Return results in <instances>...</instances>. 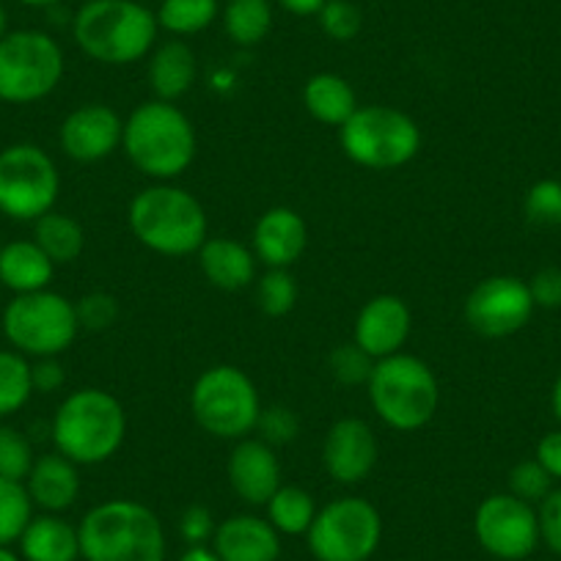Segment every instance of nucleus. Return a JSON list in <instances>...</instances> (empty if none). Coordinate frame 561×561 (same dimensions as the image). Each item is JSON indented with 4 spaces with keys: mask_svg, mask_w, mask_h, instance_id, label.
Wrapping results in <instances>:
<instances>
[{
    "mask_svg": "<svg viewBox=\"0 0 561 561\" xmlns=\"http://www.w3.org/2000/svg\"><path fill=\"white\" fill-rule=\"evenodd\" d=\"M198 75L196 53L187 42L169 39L149 58V83L158 100L176 102L193 89Z\"/></svg>",
    "mask_w": 561,
    "mask_h": 561,
    "instance_id": "nucleus-25",
    "label": "nucleus"
},
{
    "mask_svg": "<svg viewBox=\"0 0 561 561\" xmlns=\"http://www.w3.org/2000/svg\"><path fill=\"white\" fill-rule=\"evenodd\" d=\"M473 534L490 556L501 561H520L537 550V510L512 493H493L473 515Z\"/></svg>",
    "mask_w": 561,
    "mask_h": 561,
    "instance_id": "nucleus-14",
    "label": "nucleus"
},
{
    "mask_svg": "<svg viewBox=\"0 0 561 561\" xmlns=\"http://www.w3.org/2000/svg\"><path fill=\"white\" fill-rule=\"evenodd\" d=\"M3 336L25 358H58L75 344L80 333L78 311L64 295L42 289L31 295H14L0 317Z\"/></svg>",
    "mask_w": 561,
    "mask_h": 561,
    "instance_id": "nucleus-9",
    "label": "nucleus"
},
{
    "mask_svg": "<svg viewBox=\"0 0 561 561\" xmlns=\"http://www.w3.org/2000/svg\"><path fill=\"white\" fill-rule=\"evenodd\" d=\"M50 435L58 455L75 466H100L122 449L127 413L105 388H78L58 404Z\"/></svg>",
    "mask_w": 561,
    "mask_h": 561,
    "instance_id": "nucleus-3",
    "label": "nucleus"
},
{
    "mask_svg": "<svg viewBox=\"0 0 561 561\" xmlns=\"http://www.w3.org/2000/svg\"><path fill=\"white\" fill-rule=\"evenodd\" d=\"M306 539L317 561H369L382 539V517L366 499L344 495L317 510Z\"/></svg>",
    "mask_w": 561,
    "mask_h": 561,
    "instance_id": "nucleus-11",
    "label": "nucleus"
},
{
    "mask_svg": "<svg viewBox=\"0 0 561 561\" xmlns=\"http://www.w3.org/2000/svg\"><path fill=\"white\" fill-rule=\"evenodd\" d=\"M215 520H213V512L202 504H193L182 512L180 517V534L187 545H207L215 534Z\"/></svg>",
    "mask_w": 561,
    "mask_h": 561,
    "instance_id": "nucleus-43",
    "label": "nucleus"
},
{
    "mask_svg": "<svg viewBox=\"0 0 561 561\" xmlns=\"http://www.w3.org/2000/svg\"><path fill=\"white\" fill-rule=\"evenodd\" d=\"M218 0H160L154 12L158 25L171 36H193L207 31L218 20Z\"/></svg>",
    "mask_w": 561,
    "mask_h": 561,
    "instance_id": "nucleus-30",
    "label": "nucleus"
},
{
    "mask_svg": "<svg viewBox=\"0 0 561 561\" xmlns=\"http://www.w3.org/2000/svg\"><path fill=\"white\" fill-rule=\"evenodd\" d=\"M304 105L325 127H342L355 111H358V96L347 78L336 72H317L304 85Z\"/></svg>",
    "mask_w": 561,
    "mask_h": 561,
    "instance_id": "nucleus-26",
    "label": "nucleus"
},
{
    "mask_svg": "<svg viewBox=\"0 0 561 561\" xmlns=\"http://www.w3.org/2000/svg\"><path fill=\"white\" fill-rule=\"evenodd\" d=\"M20 542L23 561H78L80 559V534L78 528L61 515L31 517Z\"/></svg>",
    "mask_w": 561,
    "mask_h": 561,
    "instance_id": "nucleus-23",
    "label": "nucleus"
},
{
    "mask_svg": "<svg viewBox=\"0 0 561 561\" xmlns=\"http://www.w3.org/2000/svg\"><path fill=\"white\" fill-rule=\"evenodd\" d=\"M224 31L237 47H256L273 31L270 0H229L224 7Z\"/></svg>",
    "mask_w": 561,
    "mask_h": 561,
    "instance_id": "nucleus-28",
    "label": "nucleus"
},
{
    "mask_svg": "<svg viewBox=\"0 0 561 561\" xmlns=\"http://www.w3.org/2000/svg\"><path fill=\"white\" fill-rule=\"evenodd\" d=\"M34 397L31 364L18 350H0V419L14 415Z\"/></svg>",
    "mask_w": 561,
    "mask_h": 561,
    "instance_id": "nucleus-31",
    "label": "nucleus"
},
{
    "mask_svg": "<svg viewBox=\"0 0 561 561\" xmlns=\"http://www.w3.org/2000/svg\"><path fill=\"white\" fill-rule=\"evenodd\" d=\"M298 280L287 267H267L256 284V304L267 317H287L298 306Z\"/></svg>",
    "mask_w": 561,
    "mask_h": 561,
    "instance_id": "nucleus-33",
    "label": "nucleus"
},
{
    "mask_svg": "<svg viewBox=\"0 0 561 561\" xmlns=\"http://www.w3.org/2000/svg\"><path fill=\"white\" fill-rule=\"evenodd\" d=\"M213 550L220 561H278L280 534L267 517L231 515L215 528Z\"/></svg>",
    "mask_w": 561,
    "mask_h": 561,
    "instance_id": "nucleus-20",
    "label": "nucleus"
},
{
    "mask_svg": "<svg viewBox=\"0 0 561 561\" xmlns=\"http://www.w3.org/2000/svg\"><path fill=\"white\" fill-rule=\"evenodd\" d=\"M256 433L264 444L287 446L298 438L300 433V419L293 408H284V404H273V408H262L259 413Z\"/></svg>",
    "mask_w": 561,
    "mask_h": 561,
    "instance_id": "nucleus-39",
    "label": "nucleus"
},
{
    "mask_svg": "<svg viewBox=\"0 0 561 561\" xmlns=\"http://www.w3.org/2000/svg\"><path fill=\"white\" fill-rule=\"evenodd\" d=\"M180 561H220V559L215 556L213 548H207V545H193V548L185 550V556H182Z\"/></svg>",
    "mask_w": 561,
    "mask_h": 561,
    "instance_id": "nucleus-47",
    "label": "nucleus"
},
{
    "mask_svg": "<svg viewBox=\"0 0 561 561\" xmlns=\"http://www.w3.org/2000/svg\"><path fill=\"white\" fill-rule=\"evenodd\" d=\"M320 28L333 42H353L364 28V14L353 0H328L317 14Z\"/></svg>",
    "mask_w": 561,
    "mask_h": 561,
    "instance_id": "nucleus-36",
    "label": "nucleus"
},
{
    "mask_svg": "<svg viewBox=\"0 0 561 561\" xmlns=\"http://www.w3.org/2000/svg\"><path fill=\"white\" fill-rule=\"evenodd\" d=\"M410 331H413L410 306L397 295H377V298L366 300L364 309L355 317L353 342L369 358L380 360L388 358V355L402 353Z\"/></svg>",
    "mask_w": 561,
    "mask_h": 561,
    "instance_id": "nucleus-17",
    "label": "nucleus"
},
{
    "mask_svg": "<svg viewBox=\"0 0 561 561\" xmlns=\"http://www.w3.org/2000/svg\"><path fill=\"white\" fill-rule=\"evenodd\" d=\"M56 264L34 240H18L0 248V284L14 295L42 293L50 287Z\"/></svg>",
    "mask_w": 561,
    "mask_h": 561,
    "instance_id": "nucleus-24",
    "label": "nucleus"
},
{
    "mask_svg": "<svg viewBox=\"0 0 561 561\" xmlns=\"http://www.w3.org/2000/svg\"><path fill=\"white\" fill-rule=\"evenodd\" d=\"M0 561H23V556L12 553L9 548H0Z\"/></svg>",
    "mask_w": 561,
    "mask_h": 561,
    "instance_id": "nucleus-51",
    "label": "nucleus"
},
{
    "mask_svg": "<svg viewBox=\"0 0 561 561\" xmlns=\"http://www.w3.org/2000/svg\"><path fill=\"white\" fill-rule=\"evenodd\" d=\"M528 280L517 275H490L468 293L462 314L468 328L484 339H506L520 333L534 314Z\"/></svg>",
    "mask_w": 561,
    "mask_h": 561,
    "instance_id": "nucleus-13",
    "label": "nucleus"
},
{
    "mask_svg": "<svg viewBox=\"0 0 561 561\" xmlns=\"http://www.w3.org/2000/svg\"><path fill=\"white\" fill-rule=\"evenodd\" d=\"M539 542L548 545L553 553L561 556V488H553L545 501H539Z\"/></svg>",
    "mask_w": 561,
    "mask_h": 561,
    "instance_id": "nucleus-41",
    "label": "nucleus"
},
{
    "mask_svg": "<svg viewBox=\"0 0 561 561\" xmlns=\"http://www.w3.org/2000/svg\"><path fill=\"white\" fill-rule=\"evenodd\" d=\"M75 311H78L80 331L100 333L116 325L118 300L107 293H89L75 304Z\"/></svg>",
    "mask_w": 561,
    "mask_h": 561,
    "instance_id": "nucleus-40",
    "label": "nucleus"
},
{
    "mask_svg": "<svg viewBox=\"0 0 561 561\" xmlns=\"http://www.w3.org/2000/svg\"><path fill=\"white\" fill-rule=\"evenodd\" d=\"M78 534L85 561H165L163 523L140 501L113 499L94 506Z\"/></svg>",
    "mask_w": 561,
    "mask_h": 561,
    "instance_id": "nucleus-4",
    "label": "nucleus"
},
{
    "mask_svg": "<svg viewBox=\"0 0 561 561\" xmlns=\"http://www.w3.org/2000/svg\"><path fill=\"white\" fill-rule=\"evenodd\" d=\"M550 410H553L556 421H559V424H561V375L556 377L553 391H550Z\"/></svg>",
    "mask_w": 561,
    "mask_h": 561,
    "instance_id": "nucleus-48",
    "label": "nucleus"
},
{
    "mask_svg": "<svg viewBox=\"0 0 561 561\" xmlns=\"http://www.w3.org/2000/svg\"><path fill=\"white\" fill-rule=\"evenodd\" d=\"M122 116L102 102L75 107L58 129L64 154L75 163H100V160L111 158L116 149H122Z\"/></svg>",
    "mask_w": 561,
    "mask_h": 561,
    "instance_id": "nucleus-15",
    "label": "nucleus"
},
{
    "mask_svg": "<svg viewBox=\"0 0 561 561\" xmlns=\"http://www.w3.org/2000/svg\"><path fill=\"white\" fill-rule=\"evenodd\" d=\"M256 253L231 237H207L198 248V267L215 289L240 293L256 280Z\"/></svg>",
    "mask_w": 561,
    "mask_h": 561,
    "instance_id": "nucleus-21",
    "label": "nucleus"
},
{
    "mask_svg": "<svg viewBox=\"0 0 561 561\" xmlns=\"http://www.w3.org/2000/svg\"><path fill=\"white\" fill-rule=\"evenodd\" d=\"M231 490L248 506H264L280 488L278 455L262 438H242L231 449L226 462Z\"/></svg>",
    "mask_w": 561,
    "mask_h": 561,
    "instance_id": "nucleus-18",
    "label": "nucleus"
},
{
    "mask_svg": "<svg viewBox=\"0 0 561 561\" xmlns=\"http://www.w3.org/2000/svg\"><path fill=\"white\" fill-rule=\"evenodd\" d=\"M328 366H331L333 380L342 382V386H366L371 377V369H375V358L364 353L355 342L339 344L336 350L328 358Z\"/></svg>",
    "mask_w": 561,
    "mask_h": 561,
    "instance_id": "nucleus-37",
    "label": "nucleus"
},
{
    "mask_svg": "<svg viewBox=\"0 0 561 561\" xmlns=\"http://www.w3.org/2000/svg\"><path fill=\"white\" fill-rule=\"evenodd\" d=\"M191 410L198 427L220 440H242L256 433L259 391L251 377L229 364L209 366L191 391Z\"/></svg>",
    "mask_w": 561,
    "mask_h": 561,
    "instance_id": "nucleus-8",
    "label": "nucleus"
},
{
    "mask_svg": "<svg viewBox=\"0 0 561 561\" xmlns=\"http://www.w3.org/2000/svg\"><path fill=\"white\" fill-rule=\"evenodd\" d=\"M380 446L364 419H339L322 444V466L339 484H358L375 471Z\"/></svg>",
    "mask_w": 561,
    "mask_h": 561,
    "instance_id": "nucleus-16",
    "label": "nucleus"
},
{
    "mask_svg": "<svg viewBox=\"0 0 561 561\" xmlns=\"http://www.w3.org/2000/svg\"><path fill=\"white\" fill-rule=\"evenodd\" d=\"M553 490V479L537 460H520L510 471V493L526 504H539Z\"/></svg>",
    "mask_w": 561,
    "mask_h": 561,
    "instance_id": "nucleus-38",
    "label": "nucleus"
},
{
    "mask_svg": "<svg viewBox=\"0 0 561 561\" xmlns=\"http://www.w3.org/2000/svg\"><path fill=\"white\" fill-rule=\"evenodd\" d=\"M9 34V14L7 9H3V3H0V39Z\"/></svg>",
    "mask_w": 561,
    "mask_h": 561,
    "instance_id": "nucleus-50",
    "label": "nucleus"
},
{
    "mask_svg": "<svg viewBox=\"0 0 561 561\" xmlns=\"http://www.w3.org/2000/svg\"><path fill=\"white\" fill-rule=\"evenodd\" d=\"M31 382L34 393H56L67 382V371L58 358H36L31 364Z\"/></svg>",
    "mask_w": 561,
    "mask_h": 561,
    "instance_id": "nucleus-44",
    "label": "nucleus"
},
{
    "mask_svg": "<svg viewBox=\"0 0 561 561\" xmlns=\"http://www.w3.org/2000/svg\"><path fill=\"white\" fill-rule=\"evenodd\" d=\"M34 242L50 256L53 264H72L85 248V231L72 215L50 209L34 220Z\"/></svg>",
    "mask_w": 561,
    "mask_h": 561,
    "instance_id": "nucleus-27",
    "label": "nucleus"
},
{
    "mask_svg": "<svg viewBox=\"0 0 561 561\" xmlns=\"http://www.w3.org/2000/svg\"><path fill=\"white\" fill-rule=\"evenodd\" d=\"M122 149L140 174L171 182L196 160V127L174 102H140L124 122Z\"/></svg>",
    "mask_w": 561,
    "mask_h": 561,
    "instance_id": "nucleus-1",
    "label": "nucleus"
},
{
    "mask_svg": "<svg viewBox=\"0 0 561 561\" xmlns=\"http://www.w3.org/2000/svg\"><path fill=\"white\" fill-rule=\"evenodd\" d=\"M80 466L67 460L64 455H42L34 460V468L25 477V490H28L34 506L50 515H61L69 506H75L80 495Z\"/></svg>",
    "mask_w": 561,
    "mask_h": 561,
    "instance_id": "nucleus-22",
    "label": "nucleus"
},
{
    "mask_svg": "<svg viewBox=\"0 0 561 561\" xmlns=\"http://www.w3.org/2000/svg\"><path fill=\"white\" fill-rule=\"evenodd\" d=\"M523 215L537 229H556V226H561V182H534L526 191V198H523Z\"/></svg>",
    "mask_w": 561,
    "mask_h": 561,
    "instance_id": "nucleus-34",
    "label": "nucleus"
},
{
    "mask_svg": "<svg viewBox=\"0 0 561 561\" xmlns=\"http://www.w3.org/2000/svg\"><path fill=\"white\" fill-rule=\"evenodd\" d=\"M18 3H23V7H31V9H50V7H58L61 0H18Z\"/></svg>",
    "mask_w": 561,
    "mask_h": 561,
    "instance_id": "nucleus-49",
    "label": "nucleus"
},
{
    "mask_svg": "<svg viewBox=\"0 0 561 561\" xmlns=\"http://www.w3.org/2000/svg\"><path fill=\"white\" fill-rule=\"evenodd\" d=\"M278 3L284 12L295 14V18H317L328 0H278Z\"/></svg>",
    "mask_w": 561,
    "mask_h": 561,
    "instance_id": "nucleus-46",
    "label": "nucleus"
},
{
    "mask_svg": "<svg viewBox=\"0 0 561 561\" xmlns=\"http://www.w3.org/2000/svg\"><path fill=\"white\" fill-rule=\"evenodd\" d=\"M0 248H3V245H0Z\"/></svg>",
    "mask_w": 561,
    "mask_h": 561,
    "instance_id": "nucleus-52",
    "label": "nucleus"
},
{
    "mask_svg": "<svg viewBox=\"0 0 561 561\" xmlns=\"http://www.w3.org/2000/svg\"><path fill=\"white\" fill-rule=\"evenodd\" d=\"M369 402L386 427L415 433L427 427L440 404V386L433 366L415 355L397 353L375 360L369 377Z\"/></svg>",
    "mask_w": 561,
    "mask_h": 561,
    "instance_id": "nucleus-6",
    "label": "nucleus"
},
{
    "mask_svg": "<svg viewBox=\"0 0 561 561\" xmlns=\"http://www.w3.org/2000/svg\"><path fill=\"white\" fill-rule=\"evenodd\" d=\"M534 460L550 473L553 482H561V430H553V433L539 438L537 451H534Z\"/></svg>",
    "mask_w": 561,
    "mask_h": 561,
    "instance_id": "nucleus-45",
    "label": "nucleus"
},
{
    "mask_svg": "<svg viewBox=\"0 0 561 561\" xmlns=\"http://www.w3.org/2000/svg\"><path fill=\"white\" fill-rule=\"evenodd\" d=\"M31 517H34V501L25 490V482L0 477V548L18 542Z\"/></svg>",
    "mask_w": 561,
    "mask_h": 561,
    "instance_id": "nucleus-32",
    "label": "nucleus"
},
{
    "mask_svg": "<svg viewBox=\"0 0 561 561\" xmlns=\"http://www.w3.org/2000/svg\"><path fill=\"white\" fill-rule=\"evenodd\" d=\"M264 506H267V520L273 523L275 531L287 534V537L309 534L317 517V504L311 493L304 488H295V484H280Z\"/></svg>",
    "mask_w": 561,
    "mask_h": 561,
    "instance_id": "nucleus-29",
    "label": "nucleus"
},
{
    "mask_svg": "<svg viewBox=\"0 0 561 561\" xmlns=\"http://www.w3.org/2000/svg\"><path fill=\"white\" fill-rule=\"evenodd\" d=\"M342 152L369 171L408 165L421 149V129L410 113L391 105H366L339 127Z\"/></svg>",
    "mask_w": 561,
    "mask_h": 561,
    "instance_id": "nucleus-7",
    "label": "nucleus"
},
{
    "mask_svg": "<svg viewBox=\"0 0 561 561\" xmlns=\"http://www.w3.org/2000/svg\"><path fill=\"white\" fill-rule=\"evenodd\" d=\"M61 174L45 149L14 144L0 152V213L12 220H39L56 209Z\"/></svg>",
    "mask_w": 561,
    "mask_h": 561,
    "instance_id": "nucleus-12",
    "label": "nucleus"
},
{
    "mask_svg": "<svg viewBox=\"0 0 561 561\" xmlns=\"http://www.w3.org/2000/svg\"><path fill=\"white\" fill-rule=\"evenodd\" d=\"M158 18L138 0H85L72 18V39L91 61L107 67L147 58L158 42Z\"/></svg>",
    "mask_w": 561,
    "mask_h": 561,
    "instance_id": "nucleus-2",
    "label": "nucleus"
},
{
    "mask_svg": "<svg viewBox=\"0 0 561 561\" xmlns=\"http://www.w3.org/2000/svg\"><path fill=\"white\" fill-rule=\"evenodd\" d=\"M528 293L537 309H561V267H542L528 280Z\"/></svg>",
    "mask_w": 561,
    "mask_h": 561,
    "instance_id": "nucleus-42",
    "label": "nucleus"
},
{
    "mask_svg": "<svg viewBox=\"0 0 561 561\" xmlns=\"http://www.w3.org/2000/svg\"><path fill=\"white\" fill-rule=\"evenodd\" d=\"M309 245V226L293 207H270L253 226V253L267 267H293Z\"/></svg>",
    "mask_w": 561,
    "mask_h": 561,
    "instance_id": "nucleus-19",
    "label": "nucleus"
},
{
    "mask_svg": "<svg viewBox=\"0 0 561 561\" xmlns=\"http://www.w3.org/2000/svg\"><path fill=\"white\" fill-rule=\"evenodd\" d=\"M64 50L45 31H9L0 39V102L31 105L58 89Z\"/></svg>",
    "mask_w": 561,
    "mask_h": 561,
    "instance_id": "nucleus-10",
    "label": "nucleus"
},
{
    "mask_svg": "<svg viewBox=\"0 0 561 561\" xmlns=\"http://www.w3.org/2000/svg\"><path fill=\"white\" fill-rule=\"evenodd\" d=\"M34 449H31L28 438L20 430L0 424V477L14 479V482H25V477L34 468Z\"/></svg>",
    "mask_w": 561,
    "mask_h": 561,
    "instance_id": "nucleus-35",
    "label": "nucleus"
},
{
    "mask_svg": "<svg viewBox=\"0 0 561 561\" xmlns=\"http://www.w3.org/2000/svg\"><path fill=\"white\" fill-rule=\"evenodd\" d=\"M129 229L144 248L163 256H191L207 242V213L185 187L158 182L129 202Z\"/></svg>",
    "mask_w": 561,
    "mask_h": 561,
    "instance_id": "nucleus-5",
    "label": "nucleus"
}]
</instances>
